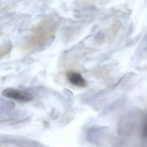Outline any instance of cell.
<instances>
[{"label":"cell","instance_id":"cell-1","mask_svg":"<svg viewBox=\"0 0 147 147\" xmlns=\"http://www.w3.org/2000/svg\"><path fill=\"white\" fill-rule=\"evenodd\" d=\"M58 24L55 23L52 25L43 28L36 29V33L33 35L25 45L26 49H33L42 45L49 39L58 27Z\"/></svg>","mask_w":147,"mask_h":147},{"label":"cell","instance_id":"cell-2","mask_svg":"<svg viewBox=\"0 0 147 147\" xmlns=\"http://www.w3.org/2000/svg\"><path fill=\"white\" fill-rule=\"evenodd\" d=\"M2 94L6 98L22 102H29L34 98V96L30 93L15 88H6L2 91Z\"/></svg>","mask_w":147,"mask_h":147},{"label":"cell","instance_id":"cell-3","mask_svg":"<svg viewBox=\"0 0 147 147\" xmlns=\"http://www.w3.org/2000/svg\"><path fill=\"white\" fill-rule=\"evenodd\" d=\"M66 77L71 85L80 88L86 87L87 82L80 73L74 71L67 72Z\"/></svg>","mask_w":147,"mask_h":147},{"label":"cell","instance_id":"cell-4","mask_svg":"<svg viewBox=\"0 0 147 147\" xmlns=\"http://www.w3.org/2000/svg\"><path fill=\"white\" fill-rule=\"evenodd\" d=\"M13 45L11 43H7L3 45L0 51V57L1 59H2L5 57L8 53L10 52Z\"/></svg>","mask_w":147,"mask_h":147},{"label":"cell","instance_id":"cell-5","mask_svg":"<svg viewBox=\"0 0 147 147\" xmlns=\"http://www.w3.org/2000/svg\"><path fill=\"white\" fill-rule=\"evenodd\" d=\"M143 135L144 136L147 137V121L145 123L143 129Z\"/></svg>","mask_w":147,"mask_h":147}]
</instances>
